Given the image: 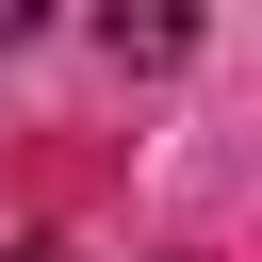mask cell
Returning a JSON list of instances; mask_svg holds the SVG:
<instances>
[{"label": "cell", "instance_id": "obj_1", "mask_svg": "<svg viewBox=\"0 0 262 262\" xmlns=\"http://www.w3.org/2000/svg\"><path fill=\"white\" fill-rule=\"evenodd\" d=\"M98 49L115 66H180L196 49V0H98Z\"/></svg>", "mask_w": 262, "mask_h": 262}, {"label": "cell", "instance_id": "obj_2", "mask_svg": "<svg viewBox=\"0 0 262 262\" xmlns=\"http://www.w3.org/2000/svg\"><path fill=\"white\" fill-rule=\"evenodd\" d=\"M16 262H82V246H66V229H33V246H16Z\"/></svg>", "mask_w": 262, "mask_h": 262}, {"label": "cell", "instance_id": "obj_3", "mask_svg": "<svg viewBox=\"0 0 262 262\" xmlns=\"http://www.w3.org/2000/svg\"><path fill=\"white\" fill-rule=\"evenodd\" d=\"M33 16H49V0H0V49H16V33H33Z\"/></svg>", "mask_w": 262, "mask_h": 262}]
</instances>
